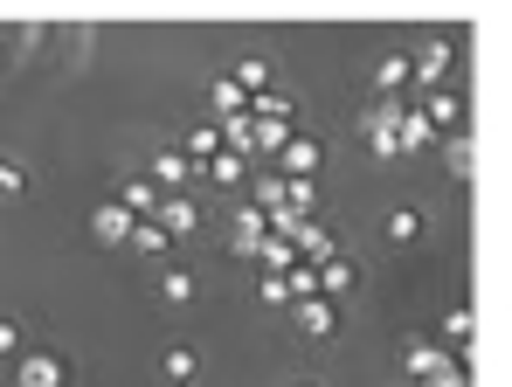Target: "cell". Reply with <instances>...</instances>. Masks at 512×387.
<instances>
[{
  "label": "cell",
  "mask_w": 512,
  "mask_h": 387,
  "mask_svg": "<svg viewBox=\"0 0 512 387\" xmlns=\"http://www.w3.org/2000/svg\"><path fill=\"white\" fill-rule=\"evenodd\" d=\"M70 374H77V367H70L63 346H35V339H28L21 360H14V374H7V387H70Z\"/></svg>",
  "instance_id": "1"
},
{
  "label": "cell",
  "mask_w": 512,
  "mask_h": 387,
  "mask_svg": "<svg viewBox=\"0 0 512 387\" xmlns=\"http://www.w3.org/2000/svg\"><path fill=\"white\" fill-rule=\"evenodd\" d=\"M153 305L160 311H194L201 305V270H194V263H160V270H153Z\"/></svg>",
  "instance_id": "2"
},
{
  "label": "cell",
  "mask_w": 512,
  "mask_h": 387,
  "mask_svg": "<svg viewBox=\"0 0 512 387\" xmlns=\"http://www.w3.org/2000/svg\"><path fill=\"white\" fill-rule=\"evenodd\" d=\"M340 325H346V311L333 305V298H305V305L291 311V332L312 339V346H319V339H340Z\"/></svg>",
  "instance_id": "3"
},
{
  "label": "cell",
  "mask_w": 512,
  "mask_h": 387,
  "mask_svg": "<svg viewBox=\"0 0 512 387\" xmlns=\"http://www.w3.org/2000/svg\"><path fill=\"white\" fill-rule=\"evenodd\" d=\"M153 222H160V235L180 249V242H194V235H201V208H194V194H167Z\"/></svg>",
  "instance_id": "4"
},
{
  "label": "cell",
  "mask_w": 512,
  "mask_h": 387,
  "mask_svg": "<svg viewBox=\"0 0 512 387\" xmlns=\"http://www.w3.org/2000/svg\"><path fill=\"white\" fill-rule=\"evenodd\" d=\"M381 235H388V249H416V242H429V208H416V201L388 208V222H381Z\"/></svg>",
  "instance_id": "5"
},
{
  "label": "cell",
  "mask_w": 512,
  "mask_h": 387,
  "mask_svg": "<svg viewBox=\"0 0 512 387\" xmlns=\"http://www.w3.org/2000/svg\"><path fill=\"white\" fill-rule=\"evenodd\" d=\"M457 63V42L450 35H423V49H416V63H409V77L423 83V90H436V77Z\"/></svg>",
  "instance_id": "6"
},
{
  "label": "cell",
  "mask_w": 512,
  "mask_h": 387,
  "mask_svg": "<svg viewBox=\"0 0 512 387\" xmlns=\"http://www.w3.org/2000/svg\"><path fill=\"white\" fill-rule=\"evenodd\" d=\"M146 180H153V187H160V201H167V194H187L194 166L173 153V146H153V159H146Z\"/></svg>",
  "instance_id": "7"
},
{
  "label": "cell",
  "mask_w": 512,
  "mask_h": 387,
  "mask_svg": "<svg viewBox=\"0 0 512 387\" xmlns=\"http://www.w3.org/2000/svg\"><path fill=\"white\" fill-rule=\"evenodd\" d=\"M153 367H160V387H194V381H201V353H194L187 339L160 346V360H153Z\"/></svg>",
  "instance_id": "8"
},
{
  "label": "cell",
  "mask_w": 512,
  "mask_h": 387,
  "mask_svg": "<svg viewBox=\"0 0 512 387\" xmlns=\"http://www.w3.org/2000/svg\"><path fill=\"white\" fill-rule=\"evenodd\" d=\"M111 201H118V208H125L132 222H153V215H160V187H153L146 173H132V180H118V194H111Z\"/></svg>",
  "instance_id": "9"
},
{
  "label": "cell",
  "mask_w": 512,
  "mask_h": 387,
  "mask_svg": "<svg viewBox=\"0 0 512 387\" xmlns=\"http://www.w3.org/2000/svg\"><path fill=\"white\" fill-rule=\"evenodd\" d=\"M90 235H97V242H111V249H125V235H132V215H125L118 201H97V208H90Z\"/></svg>",
  "instance_id": "10"
},
{
  "label": "cell",
  "mask_w": 512,
  "mask_h": 387,
  "mask_svg": "<svg viewBox=\"0 0 512 387\" xmlns=\"http://www.w3.org/2000/svg\"><path fill=\"white\" fill-rule=\"evenodd\" d=\"M360 284H367V270H360L353 256H333V270H326V298H333V305H346Z\"/></svg>",
  "instance_id": "11"
},
{
  "label": "cell",
  "mask_w": 512,
  "mask_h": 387,
  "mask_svg": "<svg viewBox=\"0 0 512 387\" xmlns=\"http://www.w3.org/2000/svg\"><path fill=\"white\" fill-rule=\"evenodd\" d=\"M270 83H277V56L250 49V56L236 63V90H270Z\"/></svg>",
  "instance_id": "12"
},
{
  "label": "cell",
  "mask_w": 512,
  "mask_h": 387,
  "mask_svg": "<svg viewBox=\"0 0 512 387\" xmlns=\"http://www.w3.org/2000/svg\"><path fill=\"white\" fill-rule=\"evenodd\" d=\"M402 367H409V374H416V381H429V374H443V367H450V360H443V353H436V346H429V339H402Z\"/></svg>",
  "instance_id": "13"
},
{
  "label": "cell",
  "mask_w": 512,
  "mask_h": 387,
  "mask_svg": "<svg viewBox=\"0 0 512 387\" xmlns=\"http://www.w3.org/2000/svg\"><path fill=\"white\" fill-rule=\"evenodd\" d=\"M21 346H28V318L21 311H0V367H14Z\"/></svg>",
  "instance_id": "14"
},
{
  "label": "cell",
  "mask_w": 512,
  "mask_h": 387,
  "mask_svg": "<svg viewBox=\"0 0 512 387\" xmlns=\"http://www.w3.org/2000/svg\"><path fill=\"white\" fill-rule=\"evenodd\" d=\"M125 249H139V256H160V263L173 256V242L160 235V222H132V235H125Z\"/></svg>",
  "instance_id": "15"
},
{
  "label": "cell",
  "mask_w": 512,
  "mask_h": 387,
  "mask_svg": "<svg viewBox=\"0 0 512 387\" xmlns=\"http://www.w3.org/2000/svg\"><path fill=\"white\" fill-rule=\"evenodd\" d=\"M28 187H35V173L21 159H0V201H28Z\"/></svg>",
  "instance_id": "16"
},
{
  "label": "cell",
  "mask_w": 512,
  "mask_h": 387,
  "mask_svg": "<svg viewBox=\"0 0 512 387\" xmlns=\"http://www.w3.org/2000/svg\"><path fill=\"white\" fill-rule=\"evenodd\" d=\"M402 83H416L409 77V56H381V63H374V90H381V97L402 90Z\"/></svg>",
  "instance_id": "17"
},
{
  "label": "cell",
  "mask_w": 512,
  "mask_h": 387,
  "mask_svg": "<svg viewBox=\"0 0 512 387\" xmlns=\"http://www.w3.org/2000/svg\"><path fill=\"white\" fill-rule=\"evenodd\" d=\"M450 180H471V146H464V139H450Z\"/></svg>",
  "instance_id": "18"
},
{
  "label": "cell",
  "mask_w": 512,
  "mask_h": 387,
  "mask_svg": "<svg viewBox=\"0 0 512 387\" xmlns=\"http://www.w3.org/2000/svg\"><path fill=\"white\" fill-rule=\"evenodd\" d=\"M277 387H326V381H319V374H284Z\"/></svg>",
  "instance_id": "19"
},
{
  "label": "cell",
  "mask_w": 512,
  "mask_h": 387,
  "mask_svg": "<svg viewBox=\"0 0 512 387\" xmlns=\"http://www.w3.org/2000/svg\"><path fill=\"white\" fill-rule=\"evenodd\" d=\"M7 70H14V49H7V35H0V77H7Z\"/></svg>",
  "instance_id": "20"
},
{
  "label": "cell",
  "mask_w": 512,
  "mask_h": 387,
  "mask_svg": "<svg viewBox=\"0 0 512 387\" xmlns=\"http://www.w3.org/2000/svg\"><path fill=\"white\" fill-rule=\"evenodd\" d=\"M0 387H7V381H0Z\"/></svg>",
  "instance_id": "21"
}]
</instances>
